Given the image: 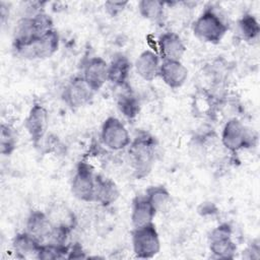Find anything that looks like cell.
<instances>
[{
	"mask_svg": "<svg viewBox=\"0 0 260 260\" xmlns=\"http://www.w3.org/2000/svg\"><path fill=\"white\" fill-rule=\"evenodd\" d=\"M129 161L137 178L148 175L155 156V141L147 133L138 135L129 145Z\"/></svg>",
	"mask_w": 260,
	"mask_h": 260,
	"instance_id": "obj_1",
	"label": "cell"
},
{
	"mask_svg": "<svg viewBox=\"0 0 260 260\" xmlns=\"http://www.w3.org/2000/svg\"><path fill=\"white\" fill-rule=\"evenodd\" d=\"M58 47L59 35L54 28L27 41L13 42V48L19 56L32 60L51 57Z\"/></svg>",
	"mask_w": 260,
	"mask_h": 260,
	"instance_id": "obj_2",
	"label": "cell"
},
{
	"mask_svg": "<svg viewBox=\"0 0 260 260\" xmlns=\"http://www.w3.org/2000/svg\"><path fill=\"white\" fill-rule=\"evenodd\" d=\"M228 29L225 20L212 8H206L193 24L194 35L201 41L212 44L218 43Z\"/></svg>",
	"mask_w": 260,
	"mask_h": 260,
	"instance_id": "obj_3",
	"label": "cell"
},
{
	"mask_svg": "<svg viewBox=\"0 0 260 260\" xmlns=\"http://www.w3.org/2000/svg\"><path fill=\"white\" fill-rule=\"evenodd\" d=\"M132 246L138 258H151L159 252V237L152 222L140 228H134L132 232Z\"/></svg>",
	"mask_w": 260,
	"mask_h": 260,
	"instance_id": "obj_4",
	"label": "cell"
},
{
	"mask_svg": "<svg viewBox=\"0 0 260 260\" xmlns=\"http://www.w3.org/2000/svg\"><path fill=\"white\" fill-rule=\"evenodd\" d=\"M51 29H53L51 18L43 12H36L18 21L15 27L13 42L27 41L44 35Z\"/></svg>",
	"mask_w": 260,
	"mask_h": 260,
	"instance_id": "obj_5",
	"label": "cell"
},
{
	"mask_svg": "<svg viewBox=\"0 0 260 260\" xmlns=\"http://www.w3.org/2000/svg\"><path fill=\"white\" fill-rule=\"evenodd\" d=\"M95 176L90 165L85 161L79 162L71 181L73 196L81 201H94Z\"/></svg>",
	"mask_w": 260,
	"mask_h": 260,
	"instance_id": "obj_6",
	"label": "cell"
},
{
	"mask_svg": "<svg viewBox=\"0 0 260 260\" xmlns=\"http://www.w3.org/2000/svg\"><path fill=\"white\" fill-rule=\"evenodd\" d=\"M102 143L109 149L118 151L130 145L131 139L125 125L115 117L106 119L101 130Z\"/></svg>",
	"mask_w": 260,
	"mask_h": 260,
	"instance_id": "obj_7",
	"label": "cell"
},
{
	"mask_svg": "<svg viewBox=\"0 0 260 260\" xmlns=\"http://www.w3.org/2000/svg\"><path fill=\"white\" fill-rule=\"evenodd\" d=\"M94 92L83 77L78 76L68 82L63 90L62 98L68 107L77 109L86 105L92 99Z\"/></svg>",
	"mask_w": 260,
	"mask_h": 260,
	"instance_id": "obj_8",
	"label": "cell"
},
{
	"mask_svg": "<svg viewBox=\"0 0 260 260\" xmlns=\"http://www.w3.org/2000/svg\"><path fill=\"white\" fill-rule=\"evenodd\" d=\"M250 134L246 126L238 119L229 120L221 133V142L231 151H237L250 144Z\"/></svg>",
	"mask_w": 260,
	"mask_h": 260,
	"instance_id": "obj_9",
	"label": "cell"
},
{
	"mask_svg": "<svg viewBox=\"0 0 260 260\" xmlns=\"http://www.w3.org/2000/svg\"><path fill=\"white\" fill-rule=\"evenodd\" d=\"M210 251L217 257L222 259L233 258L237 250V246L232 240V229L229 224H220L210 234Z\"/></svg>",
	"mask_w": 260,
	"mask_h": 260,
	"instance_id": "obj_10",
	"label": "cell"
},
{
	"mask_svg": "<svg viewBox=\"0 0 260 260\" xmlns=\"http://www.w3.org/2000/svg\"><path fill=\"white\" fill-rule=\"evenodd\" d=\"M48 125L49 116L46 108L39 104L34 105L25 119L24 126L35 144H38L44 138Z\"/></svg>",
	"mask_w": 260,
	"mask_h": 260,
	"instance_id": "obj_11",
	"label": "cell"
},
{
	"mask_svg": "<svg viewBox=\"0 0 260 260\" xmlns=\"http://www.w3.org/2000/svg\"><path fill=\"white\" fill-rule=\"evenodd\" d=\"M108 63L101 57H91L82 65V77L96 91L108 81Z\"/></svg>",
	"mask_w": 260,
	"mask_h": 260,
	"instance_id": "obj_12",
	"label": "cell"
},
{
	"mask_svg": "<svg viewBox=\"0 0 260 260\" xmlns=\"http://www.w3.org/2000/svg\"><path fill=\"white\" fill-rule=\"evenodd\" d=\"M159 58L162 61H180L186 47L179 35L175 32H165L157 41Z\"/></svg>",
	"mask_w": 260,
	"mask_h": 260,
	"instance_id": "obj_13",
	"label": "cell"
},
{
	"mask_svg": "<svg viewBox=\"0 0 260 260\" xmlns=\"http://www.w3.org/2000/svg\"><path fill=\"white\" fill-rule=\"evenodd\" d=\"M158 76L168 86L178 88L185 83L188 77V69L181 61H162Z\"/></svg>",
	"mask_w": 260,
	"mask_h": 260,
	"instance_id": "obj_14",
	"label": "cell"
},
{
	"mask_svg": "<svg viewBox=\"0 0 260 260\" xmlns=\"http://www.w3.org/2000/svg\"><path fill=\"white\" fill-rule=\"evenodd\" d=\"M52 229L53 225L47 213H44L42 211H32L26 219L25 232L42 244H45L48 241Z\"/></svg>",
	"mask_w": 260,
	"mask_h": 260,
	"instance_id": "obj_15",
	"label": "cell"
},
{
	"mask_svg": "<svg viewBox=\"0 0 260 260\" xmlns=\"http://www.w3.org/2000/svg\"><path fill=\"white\" fill-rule=\"evenodd\" d=\"M160 58L154 52L146 50L142 52L135 61V70L144 80L150 81L158 76L160 67Z\"/></svg>",
	"mask_w": 260,
	"mask_h": 260,
	"instance_id": "obj_16",
	"label": "cell"
},
{
	"mask_svg": "<svg viewBox=\"0 0 260 260\" xmlns=\"http://www.w3.org/2000/svg\"><path fill=\"white\" fill-rule=\"evenodd\" d=\"M130 68L128 58L123 54H116L108 65V81L119 87L128 84Z\"/></svg>",
	"mask_w": 260,
	"mask_h": 260,
	"instance_id": "obj_17",
	"label": "cell"
},
{
	"mask_svg": "<svg viewBox=\"0 0 260 260\" xmlns=\"http://www.w3.org/2000/svg\"><path fill=\"white\" fill-rule=\"evenodd\" d=\"M156 210L148 201L146 196L136 197L133 201L131 220L134 228H140L152 222Z\"/></svg>",
	"mask_w": 260,
	"mask_h": 260,
	"instance_id": "obj_18",
	"label": "cell"
},
{
	"mask_svg": "<svg viewBox=\"0 0 260 260\" xmlns=\"http://www.w3.org/2000/svg\"><path fill=\"white\" fill-rule=\"evenodd\" d=\"M119 197V190L117 185L108 178L101 175L95 176L94 187V201L107 206L112 204Z\"/></svg>",
	"mask_w": 260,
	"mask_h": 260,
	"instance_id": "obj_19",
	"label": "cell"
},
{
	"mask_svg": "<svg viewBox=\"0 0 260 260\" xmlns=\"http://www.w3.org/2000/svg\"><path fill=\"white\" fill-rule=\"evenodd\" d=\"M41 246H42V243H40L37 239H35L25 231L23 233L16 235L12 242L13 251L19 257H22V258H25L28 256L37 257L41 249Z\"/></svg>",
	"mask_w": 260,
	"mask_h": 260,
	"instance_id": "obj_20",
	"label": "cell"
},
{
	"mask_svg": "<svg viewBox=\"0 0 260 260\" xmlns=\"http://www.w3.org/2000/svg\"><path fill=\"white\" fill-rule=\"evenodd\" d=\"M123 89L118 94L117 105L120 112L127 118L133 119L137 116L140 110L139 101L135 96V94L129 89L128 84L120 86Z\"/></svg>",
	"mask_w": 260,
	"mask_h": 260,
	"instance_id": "obj_21",
	"label": "cell"
},
{
	"mask_svg": "<svg viewBox=\"0 0 260 260\" xmlns=\"http://www.w3.org/2000/svg\"><path fill=\"white\" fill-rule=\"evenodd\" d=\"M53 226H64L70 230L73 229L75 223L74 214L64 206L57 205L47 213Z\"/></svg>",
	"mask_w": 260,
	"mask_h": 260,
	"instance_id": "obj_22",
	"label": "cell"
},
{
	"mask_svg": "<svg viewBox=\"0 0 260 260\" xmlns=\"http://www.w3.org/2000/svg\"><path fill=\"white\" fill-rule=\"evenodd\" d=\"M145 196L156 212L164 209L171 200L170 193L162 186H151L147 189Z\"/></svg>",
	"mask_w": 260,
	"mask_h": 260,
	"instance_id": "obj_23",
	"label": "cell"
},
{
	"mask_svg": "<svg viewBox=\"0 0 260 260\" xmlns=\"http://www.w3.org/2000/svg\"><path fill=\"white\" fill-rule=\"evenodd\" d=\"M17 134L14 128L8 124L1 125L0 134V151L2 154H10L16 146Z\"/></svg>",
	"mask_w": 260,
	"mask_h": 260,
	"instance_id": "obj_24",
	"label": "cell"
},
{
	"mask_svg": "<svg viewBox=\"0 0 260 260\" xmlns=\"http://www.w3.org/2000/svg\"><path fill=\"white\" fill-rule=\"evenodd\" d=\"M139 11L143 17L156 21L164 14V3L157 0H143L139 2Z\"/></svg>",
	"mask_w": 260,
	"mask_h": 260,
	"instance_id": "obj_25",
	"label": "cell"
},
{
	"mask_svg": "<svg viewBox=\"0 0 260 260\" xmlns=\"http://www.w3.org/2000/svg\"><path fill=\"white\" fill-rule=\"evenodd\" d=\"M68 247L64 245H55V244H42L41 249L37 255L38 259H61L67 258L66 254L68 253Z\"/></svg>",
	"mask_w": 260,
	"mask_h": 260,
	"instance_id": "obj_26",
	"label": "cell"
},
{
	"mask_svg": "<svg viewBox=\"0 0 260 260\" xmlns=\"http://www.w3.org/2000/svg\"><path fill=\"white\" fill-rule=\"evenodd\" d=\"M239 27L243 37L247 40H254L258 37L260 27L256 18L251 14H245L239 21Z\"/></svg>",
	"mask_w": 260,
	"mask_h": 260,
	"instance_id": "obj_27",
	"label": "cell"
},
{
	"mask_svg": "<svg viewBox=\"0 0 260 260\" xmlns=\"http://www.w3.org/2000/svg\"><path fill=\"white\" fill-rule=\"evenodd\" d=\"M127 5V2H122V1H108L105 3V8L106 10L111 14V15H116L120 13L125 6Z\"/></svg>",
	"mask_w": 260,
	"mask_h": 260,
	"instance_id": "obj_28",
	"label": "cell"
}]
</instances>
